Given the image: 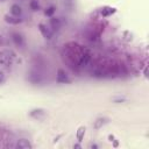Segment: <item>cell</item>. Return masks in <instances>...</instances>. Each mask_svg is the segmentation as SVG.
Segmentation results:
<instances>
[{
  "label": "cell",
  "mask_w": 149,
  "mask_h": 149,
  "mask_svg": "<svg viewBox=\"0 0 149 149\" xmlns=\"http://www.w3.org/2000/svg\"><path fill=\"white\" fill-rule=\"evenodd\" d=\"M56 81L59 83V84H70V83H71V79H70L69 76L65 73L64 70L58 69V70H57V74H56Z\"/></svg>",
  "instance_id": "6da1fadb"
},
{
  "label": "cell",
  "mask_w": 149,
  "mask_h": 149,
  "mask_svg": "<svg viewBox=\"0 0 149 149\" xmlns=\"http://www.w3.org/2000/svg\"><path fill=\"white\" fill-rule=\"evenodd\" d=\"M85 127L84 126H80L78 129H77V134H76V136H77V140L79 141V142H81L83 141V139H84V135H85Z\"/></svg>",
  "instance_id": "8fae6325"
},
{
  "label": "cell",
  "mask_w": 149,
  "mask_h": 149,
  "mask_svg": "<svg viewBox=\"0 0 149 149\" xmlns=\"http://www.w3.org/2000/svg\"><path fill=\"white\" fill-rule=\"evenodd\" d=\"M5 81H6V74L3 71L0 70V85H2Z\"/></svg>",
  "instance_id": "9a60e30c"
},
{
  "label": "cell",
  "mask_w": 149,
  "mask_h": 149,
  "mask_svg": "<svg viewBox=\"0 0 149 149\" xmlns=\"http://www.w3.org/2000/svg\"><path fill=\"white\" fill-rule=\"evenodd\" d=\"M90 147H91V148H98V146H97V144H91Z\"/></svg>",
  "instance_id": "e0dca14e"
},
{
  "label": "cell",
  "mask_w": 149,
  "mask_h": 149,
  "mask_svg": "<svg viewBox=\"0 0 149 149\" xmlns=\"http://www.w3.org/2000/svg\"><path fill=\"white\" fill-rule=\"evenodd\" d=\"M10 13H12V15H14V16H20V15L22 14V9H21V7H20L19 5L14 3V5H12V7H10Z\"/></svg>",
  "instance_id": "30bf717a"
},
{
  "label": "cell",
  "mask_w": 149,
  "mask_h": 149,
  "mask_svg": "<svg viewBox=\"0 0 149 149\" xmlns=\"http://www.w3.org/2000/svg\"><path fill=\"white\" fill-rule=\"evenodd\" d=\"M0 37H1V36H0Z\"/></svg>",
  "instance_id": "d6986e66"
},
{
  "label": "cell",
  "mask_w": 149,
  "mask_h": 149,
  "mask_svg": "<svg viewBox=\"0 0 149 149\" xmlns=\"http://www.w3.org/2000/svg\"><path fill=\"white\" fill-rule=\"evenodd\" d=\"M125 100H126V99H125V98H121V97H119V98H115V99H114V101H115V102H118V104H119V102H122V101H125Z\"/></svg>",
  "instance_id": "2e32d148"
},
{
  "label": "cell",
  "mask_w": 149,
  "mask_h": 149,
  "mask_svg": "<svg viewBox=\"0 0 149 149\" xmlns=\"http://www.w3.org/2000/svg\"><path fill=\"white\" fill-rule=\"evenodd\" d=\"M10 54H12V52H8V51H6L5 54H2V55L0 56V63L3 64V65H9V64H12L14 56H9Z\"/></svg>",
  "instance_id": "277c9868"
},
{
  "label": "cell",
  "mask_w": 149,
  "mask_h": 149,
  "mask_svg": "<svg viewBox=\"0 0 149 149\" xmlns=\"http://www.w3.org/2000/svg\"><path fill=\"white\" fill-rule=\"evenodd\" d=\"M16 148H17V149H31V148H33V144H31L27 139H21V140L17 141Z\"/></svg>",
  "instance_id": "5b68a950"
},
{
  "label": "cell",
  "mask_w": 149,
  "mask_h": 149,
  "mask_svg": "<svg viewBox=\"0 0 149 149\" xmlns=\"http://www.w3.org/2000/svg\"><path fill=\"white\" fill-rule=\"evenodd\" d=\"M3 19H5V21H6L7 23L14 24V26L22 22V19H20V16H14V15H9V14H6V15L3 16Z\"/></svg>",
  "instance_id": "3957f363"
},
{
  "label": "cell",
  "mask_w": 149,
  "mask_h": 149,
  "mask_svg": "<svg viewBox=\"0 0 149 149\" xmlns=\"http://www.w3.org/2000/svg\"><path fill=\"white\" fill-rule=\"evenodd\" d=\"M38 29H40V31H41V34H42V36L44 38H47V40H51L52 38V31L49 28H47V26H44L43 23H40L38 24Z\"/></svg>",
  "instance_id": "7a4b0ae2"
},
{
  "label": "cell",
  "mask_w": 149,
  "mask_h": 149,
  "mask_svg": "<svg viewBox=\"0 0 149 149\" xmlns=\"http://www.w3.org/2000/svg\"><path fill=\"white\" fill-rule=\"evenodd\" d=\"M108 121H109V119H108V118H105V116L98 118V119L94 121V123H93V128H94V129H100L104 125L108 123Z\"/></svg>",
  "instance_id": "52a82bcc"
},
{
  "label": "cell",
  "mask_w": 149,
  "mask_h": 149,
  "mask_svg": "<svg viewBox=\"0 0 149 149\" xmlns=\"http://www.w3.org/2000/svg\"><path fill=\"white\" fill-rule=\"evenodd\" d=\"M73 148H80V144H74Z\"/></svg>",
  "instance_id": "ac0fdd59"
},
{
  "label": "cell",
  "mask_w": 149,
  "mask_h": 149,
  "mask_svg": "<svg viewBox=\"0 0 149 149\" xmlns=\"http://www.w3.org/2000/svg\"><path fill=\"white\" fill-rule=\"evenodd\" d=\"M55 10H56V8H55L54 6H50V7H48V8L44 10V14H45L47 16H52V14L55 13Z\"/></svg>",
  "instance_id": "5bb4252c"
},
{
  "label": "cell",
  "mask_w": 149,
  "mask_h": 149,
  "mask_svg": "<svg viewBox=\"0 0 149 149\" xmlns=\"http://www.w3.org/2000/svg\"><path fill=\"white\" fill-rule=\"evenodd\" d=\"M115 12H116V9L113 8V7H105V8L101 9V15L102 16H109L111 14H113Z\"/></svg>",
  "instance_id": "7c38bea8"
},
{
  "label": "cell",
  "mask_w": 149,
  "mask_h": 149,
  "mask_svg": "<svg viewBox=\"0 0 149 149\" xmlns=\"http://www.w3.org/2000/svg\"><path fill=\"white\" fill-rule=\"evenodd\" d=\"M13 37V41H14V43L16 44V45H19V47H22L23 44H24V40H23V37L20 35V34H16V33H14L13 35H12Z\"/></svg>",
  "instance_id": "9c48e42d"
},
{
  "label": "cell",
  "mask_w": 149,
  "mask_h": 149,
  "mask_svg": "<svg viewBox=\"0 0 149 149\" xmlns=\"http://www.w3.org/2000/svg\"><path fill=\"white\" fill-rule=\"evenodd\" d=\"M29 7H30V9H33V10H38L40 5H38L37 0H31V1L29 2Z\"/></svg>",
  "instance_id": "4fadbf2b"
},
{
  "label": "cell",
  "mask_w": 149,
  "mask_h": 149,
  "mask_svg": "<svg viewBox=\"0 0 149 149\" xmlns=\"http://www.w3.org/2000/svg\"><path fill=\"white\" fill-rule=\"evenodd\" d=\"M50 26L54 30H59V28L62 27V22L58 17H51L50 19Z\"/></svg>",
  "instance_id": "ba28073f"
},
{
  "label": "cell",
  "mask_w": 149,
  "mask_h": 149,
  "mask_svg": "<svg viewBox=\"0 0 149 149\" xmlns=\"http://www.w3.org/2000/svg\"><path fill=\"white\" fill-rule=\"evenodd\" d=\"M29 115L31 118H35V119H41L45 115V111L43 108H35V109H31Z\"/></svg>",
  "instance_id": "8992f818"
}]
</instances>
